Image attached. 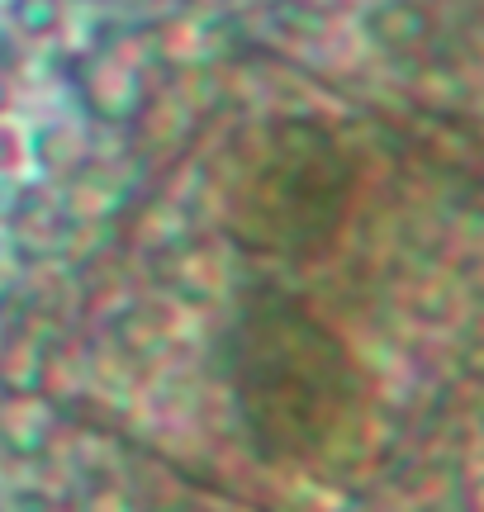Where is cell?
<instances>
[{"label": "cell", "instance_id": "obj_1", "mask_svg": "<svg viewBox=\"0 0 484 512\" xmlns=\"http://www.w3.org/2000/svg\"><path fill=\"white\" fill-rule=\"evenodd\" d=\"M432 10L423 0H375L366 5V15H361V34L366 43H375L380 53H418L423 43L432 38Z\"/></svg>", "mask_w": 484, "mask_h": 512}, {"label": "cell", "instance_id": "obj_2", "mask_svg": "<svg viewBox=\"0 0 484 512\" xmlns=\"http://www.w3.org/2000/svg\"><path fill=\"white\" fill-rule=\"evenodd\" d=\"M81 95H86L91 114H100L105 124H124L143 105V76L133 72L129 62H119V57H100L86 72V81H81Z\"/></svg>", "mask_w": 484, "mask_h": 512}, {"label": "cell", "instance_id": "obj_3", "mask_svg": "<svg viewBox=\"0 0 484 512\" xmlns=\"http://www.w3.org/2000/svg\"><path fill=\"white\" fill-rule=\"evenodd\" d=\"M57 422L43 408V399H10L0 394V451H10L15 460H38L53 446Z\"/></svg>", "mask_w": 484, "mask_h": 512}, {"label": "cell", "instance_id": "obj_4", "mask_svg": "<svg viewBox=\"0 0 484 512\" xmlns=\"http://www.w3.org/2000/svg\"><path fill=\"white\" fill-rule=\"evenodd\" d=\"M72 24V5L67 0H5V29L24 38L29 48L38 43H57Z\"/></svg>", "mask_w": 484, "mask_h": 512}, {"label": "cell", "instance_id": "obj_5", "mask_svg": "<svg viewBox=\"0 0 484 512\" xmlns=\"http://www.w3.org/2000/svg\"><path fill=\"white\" fill-rule=\"evenodd\" d=\"M29 162H34L38 176H67L76 171L81 162V138H76V128L67 124H38L29 133Z\"/></svg>", "mask_w": 484, "mask_h": 512}, {"label": "cell", "instance_id": "obj_6", "mask_svg": "<svg viewBox=\"0 0 484 512\" xmlns=\"http://www.w3.org/2000/svg\"><path fill=\"white\" fill-rule=\"evenodd\" d=\"M0 394L10 399H43L48 394V361L34 347H5L0 356Z\"/></svg>", "mask_w": 484, "mask_h": 512}, {"label": "cell", "instance_id": "obj_7", "mask_svg": "<svg viewBox=\"0 0 484 512\" xmlns=\"http://www.w3.org/2000/svg\"><path fill=\"white\" fill-rule=\"evenodd\" d=\"M48 200H43V190H38L29 176H19V171H5L0 166V228H15V223L34 219L43 214Z\"/></svg>", "mask_w": 484, "mask_h": 512}, {"label": "cell", "instance_id": "obj_8", "mask_svg": "<svg viewBox=\"0 0 484 512\" xmlns=\"http://www.w3.org/2000/svg\"><path fill=\"white\" fill-rule=\"evenodd\" d=\"M5 512H62V498L48 484H10Z\"/></svg>", "mask_w": 484, "mask_h": 512}, {"label": "cell", "instance_id": "obj_9", "mask_svg": "<svg viewBox=\"0 0 484 512\" xmlns=\"http://www.w3.org/2000/svg\"><path fill=\"white\" fill-rule=\"evenodd\" d=\"M76 512H138V498L119 484H91L76 503Z\"/></svg>", "mask_w": 484, "mask_h": 512}, {"label": "cell", "instance_id": "obj_10", "mask_svg": "<svg viewBox=\"0 0 484 512\" xmlns=\"http://www.w3.org/2000/svg\"><path fill=\"white\" fill-rule=\"evenodd\" d=\"M10 110H15V86H10V76L0 72V119H10Z\"/></svg>", "mask_w": 484, "mask_h": 512}, {"label": "cell", "instance_id": "obj_11", "mask_svg": "<svg viewBox=\"0 0 484 512\" xmlns=\"http://www.w3.org/2000/svg\"><path fill=\"white\" fill-rule=\"evenodd\" d=\"M5 347H10V332H5V323H0V356H5Z\"/></svg>", "mask_w": 484, "mask_h": 512}, {"label": "cell", "instance_id": "obj_12", "mask_svg": "<svg viewBox=\"0 0 484 512\" xmlns=\"http://www.w3.org/2000/svg\"><path fill=\"white\" fill-rule=\"evenodd\" d=\"M0 294H5V271H0Z\"/></svg>", "mask_w": 484, "mask_h": 512}, {"label": "cell", "instance_id": "obj_13", "mask_svg": "<svg viewBox=\"0 0 484 512\" xmlns=\"http://www.w3.org/2000/svg\"><path fill=\"white\" fill-rule=\"evenodd\" d=\"M67 5H72V0H67Z\"/></svg>", "mask_w": 484, "mask_h": 512}]
</instances>
